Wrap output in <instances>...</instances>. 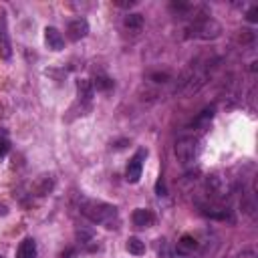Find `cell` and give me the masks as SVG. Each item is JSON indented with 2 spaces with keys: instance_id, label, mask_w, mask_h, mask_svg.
<instances>
[{
  "instance_id": "cell-25",
  "label": "cell",
  "mask_w": 258,
  "mask_h": 258,
  "mask_svg": "<svg viewBox=\"0 0 258 258\" xmlns=\"http://www.w3.org/2000/svg\"><path fill=\"white\" fill-rule=\"evenodd\" d=\"M133 4H137L135 0H129V2H121V0H115V6H121V8H129V6H133Z\"/></svg>"
},
{
  "instance_id": "cell-26",
  "label": "cell",
  "mask_w": 258,
  "mask_h": 258,
  "mask_svg": "<svg viewBox=\"0 0 258 258\" xmlns=\"http://www.w3.org/2000/svg\"><path fill=\"white\" fill-rule=\"evenodd\" d=\"M75 256V250H67V252H62V258H73Z\"/></svg>"
},
{
  "instance_id": "cell-13",
  "label": "cell",
  "mask_w": 258,
  "mask_h": 258,
  "mask_svg": "<svg viewBox=\"0 0 258 258\" xmlns=\"http://www.w3.org/2000/svg\"><path fill=\"white\" fill-rule=\"evenodd\" d=\"M52 185H54V179H52L50 175H40V179H38V183L34 185V189H36L38 196H46V194L52 189Z\"/></svg>"
},
{
  "instance_id": "cell-9",
  "label": "cell",
  "mask_w": 258,
  "mask_h": 258,
  "mask_svg": "<svg viewBox=\"0 0 258 258\" xmlns=\"http://www.w3.org/2000/svg\"><path fill=\"white\" fill-rule=\"evenodd\" d=\"M131 220H133V224H135V228H139V230H143V228H149V226L153 224V220H155V216H153V212H151V210H147V208H137V210L133 212V216H131Z\"/></svg>"
},
{
  "instance_id": "cell-17",
  "label": "cell",
  "mask_w": 258,
  "mask_h": 258,
  "mask_svg": "<svg viewBox=\"0 0 258 258\" xmlns=\"http://www.w3.org/2000/svg\"><path fill=\"white\" fill-rule=\"evenodd\" d=\"M93 87L99 89V91H109V89L113 87V81H111L109 77H97L95 83H93Z\"/></svg>"
},
{
  "instance_id": "cell-23",
  "label": "cell",
  "mask_w": 258,
  "mask_h": 258,
  "mask_svg": "<svg viewBox=\"0 0 258 258\" xmlns=\"http://www.w3.org/2000/svg\"><path fill=\"white\" fill-rule=\"evenodd\" d=\"M236 258H258V256H256V252H254V250H242Z\"/></svg>"
},
{
  "instance_id": "cell-28",
  "label": "cell",
  "mask_w": 258,
  "mask_h": 258,
  "mask_svg": "<svg viewBox=\"0 0 258 258\" xmlns=\"http://www.w3.org/2000/svg\"><path fill=\"white\" fill-rule=\"evenodd\" d=\"M181 258H189V256H181Z\"/></svg>"
},
{
  "instance_id": "cell-7",
  "label": "cell",
  "mask_w": 258,
  "mask_h": 258,
  "mask_svg": "<svg viewBox=\"0 0 258 258\" xmlns=\"http://www.w3.org/2000/svg\"><path fill=\"white\" fill-rule=\"evenodd\" d=\"M87 32H89V24L85 18H77L67 26V34L71 40H81L87 36Z\"/></svg>"
},
{
  "instance_id": "cell-1",
  "label": "cell",
  "mask_w": 258,
  "mask_h": 258,
  "mask_svg": "<svg viewBox=\"0 0 258 258\" xmlns=\"http://www.w3.org/2000/svg\"><path fill=\"white\" fill-rule=\"evenodd\" d=\"M79 210L85 218H89L93 224H103L107 228H113V224L117 222V208L99 200H91V198H81L79 200Z\"/></svg>"
},
{
  "instance_id": "cell-27",
  "label": "cell",
  "mask_w": 258,
  "mask_h": 258,
  "mask_svg": "<svg viewBox=\"0 0 258 258\" xmlns=\"http://www.w3.org/2000/svg\"><path fill=\"white\" fill-rule=\"evenodd\" d=\"M0 214H2V216L6 214V206H0Z\"/></svg>"
},
{
  "instance_id": "cell-24",
  "label": "cell",
  "mask_w": 258,
  "mask_h": 258,
  "mask_svg": "<svg viewBox=\"0 0 258 258\" xmlns=\"http://www.w3.org/2000/svg\"><path fill=\"white\" fill-rule=\"evenodd\" d=\"M8 149H10L8 141H6V139H0V157H2V155H6V153H8Z\"/></svg>"
},
{
  "instance_id": "cell-5",
  "label": "cell",
  "mask_w": 258,
  "mask_h": 258,
  "mask_svg": "<svg viewBox=\"0 0 258 258\" xmlns=\"http://www.w3.org/2000/svg\"><path fill=\"white\" fill-rule=\"evenodd\" d=\"M208 191H210L214 198H226V196L230 194L228 179H226V177H220V175L208 177Z\"/></svg>"
},
{
  "instance_id": "cell-3",
  "label": "cell",
  "mask_w": 258,
  "mask_h": 258,
  "mask_svg": "<svg viewBox=\"0 0 258 258\" xmlns=\"http://www.w3.org/2000/svg\"><path fill=\"white\" fill-rule=\"evenodd\" d=\"M196 149H198V141L191 135H183L175 141V157L181 163H189L196 157Z\"/></svg>"
},
{
  "instance_id": "cell-21",
  "label": "cell",
  "mask_w": 258,
  "mask_h": 258,
  "mask_svg": "<svg viewBox=\"0 0 258 258\" xmlns=\"http://www.w3.org/2000/svg\"><path fill=\"white\" fill-rule=\"evenodd\" d=\"M252 38H254L252 30H242V34H240V40H242V42H250Z\"/></svg>"
},
{
  "instance_id": "cell-29",
  "label": "cell",
  "mask_w": 258,
  "mask_h": 258,
  "mask_svg": "<svg viewBox=\"0 0 258 258\" xmlns=\"http://www.w3.org/2000/svg\"><path fill=\"white\" fill-rule=\"evenodd\" d=\"M0 258H2V256H0Z\"/></svg>"
},
{
  "instance_id": "cell-15",
  "label": "cell",
  "mask_w": 258,
  "mask_h": 258,
  "mask_svg": "<svg viewBox=\"0 0 258 258\" xmlns=\"http://www.w3.org/2000/svg\"><path fill=\"white\" fill-rule=\"evenodd\" d=\"M123 24H125L129 30H141V26H143V16H141V14H137V12L127 14V16H125V20H123Z\"/></svg>"
},
{
  "instance_id": "cell-10",
  "label": "cell",
  "mask_w": 258,
  "mask_h": 258,
  "mask_svg": "<svg viewBox=\"0 0 258 258\" xmlns=\"http://www.w3.org/2000/svg\"><path fill=\"white\" fill-rule=\"evenodd\" d=\"M16 258H36V242L32 238H24L16 250Z\"/></svg>"
},
{
  "instance_id": "cell-8",
  "label": "cell",
  "mask_w": 258,
  "mask_h": 258,
  "mask_svg": "<svg viewBox=\"0 0 258 258\" xmlns=\"http://www.w3.org/2000/svg\"><path fill=\"white\" fill-rule=\"evenodd\" d=\"M44 42H46V46L50 50H62V46H64V38L54 26H46L44 28Z\"/></svg>"
},
{
  "instance_id": "cell-18",
  "label": "cell",
  "mask_w": 258,
  "mask_h": 258,
  "mask_svg": "<svg viewBox=\"0 0 258 258\" xmlns=\"http://www.w3.org/2000/svg\"><path fill=\"white\" fill-rule=\"evenodd\" d=\"M212 117H214V107H206V109L196 117V125L208 123V121H212Z\"/></svg>"
},
{
  "instance_id": "cell-11",
  "label": "cell",
  "mask_w": 258,
  "mask_h": 258,
  "mask_svg": "<svg viewBox=\"0 0 258 258\" xmlns=\"http://www.w3.org/2000/svg\"><path fill=\"white\" fill-rule=\"evenodd\" d=\"M77 91H79V99L89 103V101H91V97H93V93H95V87H93V83H91V81L81 79V81L77 83Z\"/></svg>"
},
{
  "instance_id": "cell-22",
  "label": "cell",
  "mask_w": 258,
  "mask_h": 258,
  "mask_svg": "<svg viewBox=\"0 0 258 258\" xmlns=\"http://www.w3.org/2000/svg\"><path fill=\"white\" fill-rule=\"evenodd\" d=\"M155 191H157V196H165V185H163V179L161 177L155 183Z\"/></svg>"
},
{
  "instance_id": "cell-2",
  "label": "cell",
  "mask_w": 258,
  "mask_h": 258,
  "mask_svg": "<svg viewBox=\"0 0 258 258\" xmlns=\"http://www.w3.org/2000/svg\"><path fill=\"white\" fill-rule=\"evenodd\" d=\"M187 30H189V36H196V38H202V40H214V38L220 36L222 26L212 16H202V18H196L194 24Z\"/></svg>"
},
{
  "instance_id": "cell-20",
  "label": "cell",
  "mask_w": 258,
  "mask_h": 258,
  "mask_svg": "<svg viewBox=\"0 0 258 258\" xmlns=\"http://www.w3.org/2000/svg\"><path fill=\"white\" fill-rule=\"evenodd\" d=\"M246 18H248L250 22H256V20H258V6H252V8L248 10V14H246Z\"/></svg>"
},
{
  "instance_id": "cell-16",
  "label": "cell",
  "mask_w": 258,
  "mask_h": 258,
  "mask_svg": "<svg viewBox=\"0 0 258 258\" xmlns=\"http://www.w3.org/2000/svg\"><path fill=\"white\" fill-rule=\"evenodd\" d=\"M202 212H204L206 216L218 218V220H226V218H228V208H204Z\"/></svg>"
},
{
  "instance_id": "cell-6",
  "label": "cell",
  "mask_w": 258,
  "mask_h": 258,
  "mask_svg": "<svg viewBox=\"0 0 258 258\" xmlns=\"http://www.w3.org/2000/svg\"><path fill=\"white\" fill-rule=\"evenodd\" d=\"M10 54H12V44H10V36H8L6 16L0 14V56L2 58H10Z\"/></svg>"
},
{
  "instance_id": "cell-14",
  "label": "cell",
  "mask_w": 258,
  "mask_h": 258,
  "mask_svg": "<svg viewBox=\"0 0 258 258\" xmlns=\"http://www.w3.org/2000/svg\"><path fill=\"white\" fill-rule=\"evenodd\" d=\"M127 250L135 256H141V254H145V242H141L137 236H131V238H127Z\"/></svg>"
},
{
  "instance_id": "cell-4",
  "label": "cell",
  "mask_w": 258,
  "mask_h": 258,
  "mask_svg": "<svg viewBox=\"0 0 258 258\" xmlns=\"http://www.w3.org/2000/svg\"><path fill=\"white\" fill-rule=\"evenodd\" d=\"M147 151L145 149H139L127 163V169H125V179L129 183H137L139 177H141V169H143V159H145Z\"/></svg>"
},
{
  "instance_id": "cell-19",
  "label": "cell",
  "mask_w": 258,
  "mask_h": 258,
  "mask_svg": "<svg viewBox=\"0 0 258 258\" xmlns=\"http://www.w3.org/2000/svg\"><path fill=\"white\" fill-rule=\"evenodd\" d=\"M151 79H153L155 83H167L171 77H169L167 73H153V75H151Z\"/></svg>"
},
{
  "instance_id": "cell-12",
  "label": "cell",
  "mask_w": 258,
  "mask_h": 258,
  "mask_svg": "<svg viewBox=\"0 0 258 258\" xmlns=\"http://www.w3.org/2000/svg\"><path fill=\"white\" fill-rule=\"evenodd\" d=\"M196 248H198V242H196V238L189 236V234H183V236L179 238V242H177V252H179V254L194 252Z\"/></svg>"
}]
</instances>
